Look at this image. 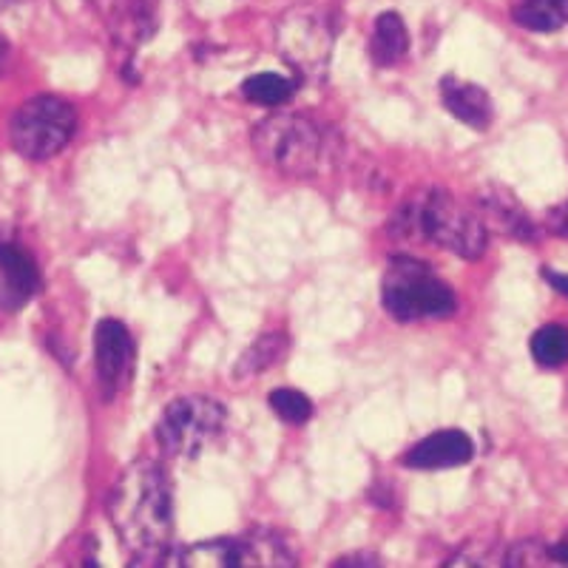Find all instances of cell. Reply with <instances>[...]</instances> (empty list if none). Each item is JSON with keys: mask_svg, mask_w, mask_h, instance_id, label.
Returning <instances> with one entry per match:
<instances>
[{"mask_svg": "<svg viewBox=\"0 0 568 568\" xmlns=\"http://www.w3.org/2000/svg\"><path fill=\"white\" fill-rule=\"evenodd\" d=\"M105 509L116 537L136 557L134 562H160L174 531V495L156 460H134L111 486Z\"/></svg>", "mask_w": 568, "mask_h": 568, "instance_id": "obj_1", "label": "cell"}, {"mask_svg": "<svg viewBox=\"0 0 568 568\" xmlns=\"http://www.w3.org/2000/svg\"><path fill=\"white\" fill-rule=\"evenodd\" d=\"M393 231L395 236L429 242L464 258H480L489 245V227L478 207H469L444 187H429L400 207Z\"/></svg>", "mask_w": 568, "mask_h": 568, "instance_id": "obj_2", "label": "cell"}, {"mask_svg": "<svg viewBox=\"0 0 568 568\" xmlns=\"http://www.w3.org/2000/svg\"><path fill=\"white\" fill-rule=\"evenodd\" d=\"M333 140L311 114L284 111L267 116L253 131V151L258 160L291 180H311L324 169Z\"/></svg>", "mask_w": 568, "mask_h": 568, "instance_id": "obj_3", "label": "cell"}, {"mask_svg": "<svg viewBox=\"0 0 568 568\" xmlns=\"http://www.w3.org/2000/svg\"><path fill=\"white\" fill-rule=\"evenodd\" d=\"M384 311L400 324L446 318L455 313L453 287L433 267L413 256H395L384 271Z\"/></svg>", "mask_w": 568, "mask_h": 568, "instance_id": "obj_4", "label": "cell"}, {"mask_svg": "<svg viewBox=\"0 0 568 568\" xmlns=\"http://www.w3.org/2000/svg\"><path fill=\"white\" fill-rule=\"evenodd\" d=\"M74 129H78V111L69 100L38 94L14 111L9 140L20 156L43 162L58 156L69 145Z\"/></svg>", "mask_w": 568, "mask_h": 568, "instance_id": "obj_5", "label": "cell"}, {"mask_svg": "<svg viewBox=\"0 0 568 568\" xmlns=\"http://www.w3.org/2000/svg\"><path fill=\"white\" fill-rule=\"evenodd\" d=\"M336 45L333 20L316 3H296L276 20V52L304 78H322Z\"/></svg>", "mask_w": 568, "mask_h": 568, "instance_id": "obj_6", "label": "cell"}, {"mask_svg": "<svg viewBox=\"0 0 568 568\" xmlns=\"http://www.w3.org/2000/svg\"><path fill=\"white\" fill-rule=\"evenodd\" d=\"M227 413L216 398L185 395L171 400L156 424L160 449L171 458H196L225 433Z\"/></svg>", "mask_w": 568, "mask_h": 568, "instance_id": "obj_7", "label": "cell"}, {"mask_svg": "<svg viewBox=\"0 0 568 568\" xmlns=\"http://www.w3.org/2000/svg\"><path fill=\"white\" fill-rule=\"evenodd\" d=\"M165 566L187 568H231V566H293L296 557L284 549L278 537L258 531L240 540H211L187 546L180 555L162 557Z\"/></svg>", "mask_w": 568, "mask_h": 568, "instance_id": "obj_8", "label": "cell"}, {"mask_svg": "<svg viewBox=\"0 0 568 568\" xmlns=\"http://www.w3.org/2000/svg\"><path fill=\"white\" fill-rule=\"evenodd\" d=\"M134 362L136 347L129 327L116 318H103L94 329V367H98V382L105 400L129 387L131 375H134Z\"/></svg>", "mask_w": 568, "mask_h": 568, "instance_id": "obj_9", "label": "cell"}, {"mask_svg": "<svg viewBox=\"0 0 568 568\" xmlns=\"http://www.w3.org/2000/svg\"><path fill=\"white\" fill-rule=\"evenodd\" d=\"M40 291L34 258L12 242H0V311L14 313Z\"/></svg>", "mask_w": 568, "mask_h": 568, "instance_id": "obj_10", "label": "cell"}, {"mask_svg": "<svg viewBox=\"0 0 568 568\" xmlns=\"http://www.w3.org/2000/svg\"><path fill=\"white\" fill-rule=\"evenodd\" d=\"M116 43L136 45L149 40L156 29V3L160 0H91Z\"/></svg>", "mask_w": 568, "mask_h": 568, "instance_id": "obj_11", "label": "cell"}, {"mask_svg": "<svg viewBox=\"0 0 568 568\" xmlns=\"http://www.w3.org/2000/svg\"><path fill=\"white\" fill-rule=\"evenodd\" d=\"M478 211L480 216H484L489 231L504 233V236H509V240L537 242V236H540L535 222L529 220L526 207L520 205V200H517L511 191H506V187L500 185L486 187L484 194L478 196Z\"/></svg>", "mask_w": 568, "mask_h": 568, "instance_id": "obj_12", "label": "cell"}, {"mask_svg": "<svg viewBox=\"0 0 568 568\" xmlns=\"http://www.w3.org/2000/svg\"><path fill=\"white\" fill-rule=\"evenodd\" d=\"M471 458H475V444L469 435L460 429H440L415 444L404 455V466L409 469H453V466L469 464Z\"/></svg>", "mask_w": 568, "mask_h": 568, "instance_id": "obj_13", "label": "cell"}, {"mask_svg": "<svg viewBox=\"0 0 568 568\" xmlns=\"http://www.w3.org/2000/svg\"><path fill=\"white\" fill-rule=\"evenodd\" d=\"M440 98H444L446 109L453 111V116H458L460 123L469 125V129L486 131L495 120V105H491V98L480 85L458 83V80L446 78L440 83Z\"/></svg>", "mask_w": 568, "mask_h": 568, "instance_id": "obj_14", "label": "cell"}, {"mask_svg": "<svg viewBox=\"0 0 568 568\" xmlns=\"http://www.w3.org/2000/svg\"><path fill=\"white\" fill-rule=\"evenodd\" d=\"M409 52V32L404 27L400 14L384 12L378 14L369 38V58L375 65H395L407 58Z\"/></svg>", "mask_w": 568, "mask_h": 568, "instance_id": "obj_15", "label": "cell"}, {"mask_svg": "<svg viewBox=\"0 0 568 568\" xmlns=\"http://www.w3.org/2000/svg\"><path fill=\"white\" fill-rule=\"evenodd\" d=\"M511 14L529 32H557L568 23V0H517Z\"/></svg>", "mask_w": 568, "mask_h": 568, "instance_id": "obj_16", "label": "cell"}, {"mask_svg": "<svg viewBox=\"0 0 568 568\" xmlns=\"http://www.w3.org/2000/svg\"><path fill=\"white\" fill-rule=\"evenodd\" d=\"M284 353H287V336H282V333H267V336H262L245 349V355L240 358L233 375L236 378H253V375L265 373L273 364L282 362Z\"/></svg>", "mask_w": 568, "mask_h": 568, "instance_id": "obj_17", "label": "cell"}, {"mask_svg": "<svg viewBox=\"0 0 568 568\" xmlns=\"http://www.w3.org/2000/svg\"><path fill=\"white\" fill-rule=\"evenodd\" d=\"M531 358L542 369H557L568 364V327L562 324H546L531 336Z\"/></svg>", "mask_w": 568, "mask_h": 568, "instance_id": "obj_18", "label": "cell"}, {"mask_svg": "<svg viewBox=\"0 0 568 568\" xmlns=\"http://www.w3.org/2000/svg\"><path fill=\"white\" fill-rule=\"evenodd\" d=\"M242 94H245V100H251V103L273 109V105H282L293 98V83L287 78H282V74L265 71V74H253V78H247L245 83H242Z\"/></svg>", "mask_w": 568, "mask_h": 568, "instance_id": "obj_19", "label": "cell"}, {"mask_svg": "<svg viewBox=\"0 0 568 568\" xmlns=\"http://www.w3.org/2000/svg\"><path fill=\"white\" fill-rule=\"evenodd\" d=\"M267 400H271L273 413H276L282 420H287V424H307L313 415L311 398L298 393V389H291V387L273 389Z\"/></svg>", "mask_w": 568, "mask_h": 568, "instance_id": "obj_20", "label": "cell"}, {"mask_svg": "<svg viewBox=\"0 0 568 568\" xmlns=\"http://www.w3.org/2000/svg\"><path fill=\"white\" fill-rule=\"evenodd\" d=\"M506 566H551L555 560V551L549 546H542V542H517L511 546L509 555L504 557Z\"/></svg>", "mask_w": 568, "mask_h": 568, "instance_id": "obj_21", "label": "cell"}, {"mask_svg": "<svg viewBox=\"0 0 568 568\" xmlns=\"http://www.w3.org/2000/svg\"><path fill=\"white\" fill-rule=\"evenodd\" d=\"M546 227H549L555 236H562V240H568V202L551 207L549 216H546Z\"/></svg>", "mask_w": 568, "mask_h": 568, "instance_id": "obj_22", "label": "cell"}, {"mask_svg": "<svg viewBox=\"0 0 568 568\" xmlns=\"http://www.w3.org/2000/svg\"><path fill=\"white\" fill-rule=\"evenodd\" d=\"M542 276H546V282H549L557 293H562V296L568 298V276H566V273H557V271H549V267H546V271H542Z\"/></svg>", "mask_w": 568, "mask_h": 568, "instance_id": "obj_23", "label": "cell"}, {"mask_svg": "<svg viewBox=\"0 0 568 568\" xmlns=\"http://www.w3.org/2000/svg\"><path fill=\"white\" fill-rule=\"evenodd\" d=\"M375 562H378V557H373V555H367V557L347 555V557H342V560H338L336 566H375Z\"/></svg>", "mask_w": 568, "mask_h": 568, "instance_id": "obj_24", "label": "cell"}, {"mask_svg": "<svg viewBox=\"0 0 568 568\" xmlns=\"http://www.w3.org/2000/svg\"><path fill=\"white\" fill-rule=\"evenodd\" d=\"M551 551H555L557 562H568V542H562V546H557V549H551Z\"/></svg>", "mask_w": 568, "mask_h": 568, "instance_id": "obj_25", "label": "cell"}, {"mask_svg": "<svg viewBox=\"0 0 568 568\" xmlns=\"http://www.w3.org/2000/svg\"><path fill=\"white\" fill-rule=\"evenodd\" d=\"M18 3H23V0H0V12H3V9L18 7Z\"/></svg>", "mask_w": 568, "mask_h": 568, "instance_id": "obj_26", "label": "cell"}]
</instances>
